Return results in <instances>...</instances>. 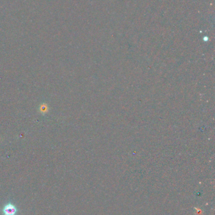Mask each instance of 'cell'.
Masks as SVG:
<instances>
[{
    "instance_id": "6da1fadb",
    "label": "cell",
    "mask_w": 215,
    "mask_h": 215,
    "mask_svg": "<svg viewBox=\"0 0 215 215\" xmlns=\"http://www.w3.org/2000/svg\"><path fill=\"white\" fill-rule=\"evenodd\" d=\"M3 211L5 215H15L17 211V209L14 205L8 204L4 207Z\"/></svg>"
}]
</instances>
